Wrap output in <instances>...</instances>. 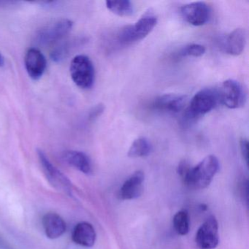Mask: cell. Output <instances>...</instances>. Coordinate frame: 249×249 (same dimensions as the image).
Listing matches in <instances>:
<instances>
[{"instance_id": "8992f818", "label": "cell", "mask_w": 249, "mask_h": 249, "mask_svg": "<svg viewBox=\"0 0 249 249\" xmlns=\"http://www.w3.org/2000/svg\"><path fill=\"white\" fill-rule=\"evenodd\" d=\"M72 21L63 18L43 27L36 36V42L42 46L59 43L72 28Z\"/></svg>"}, {"instance_id": "ba28073f", "label": "cell", "mask_w": 249, "mask_h": 249, "mask_svg": "<svg viewBox=\"0 0 249 249\" xmlns=\"http://www.w3.org/2000/svg\"><path fill=\"white\" fill-rule=\"evenodd\" d=\"M219 241L218 224L212 215L200 226L195 236V243L199 249H214Z\"/></svg>"}, {"instance_id": "ffe728a7", "label": "cell", "mask_w": 249, "mask_h": 249, "mask_svg": "<svg viewBox=\"0 0 249 249\" xmlns=\"http://www.w3.org/2000/svg\"><path fill=\"white\" fill-rule=\"evenodd\" d=\"M205 53V48L200 44H189L185 46L180 50V56H193V57H199Z\"/></svg>"}, {"instance_id": "9c48e42d", "label": "cell", "mask_w": 249, "mask_h": 249, "mask_svg": "<svg viewBox=\"0 0 249 249\" xmlns=\"http://www.w3.org/2000/svg\"><path fill=\"white\" fill-rule=\"evenodd\" d=\"M180 15L184 21L191 25L199 27L208 22L210 18V9L205 2H192L181 7Z\"/></svg>"}, {"instance_id": "7a4b0ae2", "label": "cell", "mask_w": 249, "mask_h": 249, "mask_svg": "<svg viewBox=\"0 0 249 249\" xmlns=\"http://www.w3.org/2000/svg\"><path fill=\"white\" fill-rule=\"evenodd\" d=\"M220 101L219 91L213 89H204L195 94L180 116L179 124L183 128L195 124L199 118L213 110Z\"/></svg>"}, {"instance_id": "8fae6325", "label": "cell", "mask_w": 249, "mask_h": 249, "mask_svg": "<svg viewBox=\"0 0 249 249\" xmlns=\"http://www.w3.org/2000/svg\"><path fill=\"white\" fill-rule=\"evenodd\" d=\"M24 62L29 76L35 81L43 76L47 67L46 57L37 49H30L27 52Z\"/></svg>"}, {"instance_id": "44dd1931", "label": "cell", "mask_w": 249, "mask_h": 249, "mask_svg": "<svg viewBox=\"0 0 249 249\" xmlns=\"http://www.w3.org/2000/svg\"><path fill=\"white\" fill-rule=\"evenodd\" d=\"M105 107L104 105L100 104L98 106H95L94 108L90 112L89 119L90 120H94V119L98 118L102 113L104 111Z\"/></svg>"}, {"instance_id": "d6986e66", "label": "cell", "mask_w": 249, "mask_h": 249, "mask_svg": "<svg viewBox=\"0 0 249 249\" xmlns=\"http://www.w3.org/2000/svg\"><path fill=\"white\" fill-rule=\"evenodd\" d=\"M173 227L176 232L180 235H186L188 234L190 221L187 211H180L176 213L173 217Z\"/></svg>"}, {"instance_id": "6da1fadb", "label": "cell", "mask_w": 249, "mask_h": 249, "mask_svg": "<svg viewBox=\"0 0 249 249\" xmlns=\"http://www.w3.org/2000/svg\"><path fill=\"white\" fill-rule=\"evenodd\" d=\"M218 169L219 161L217 157L209 155L195 167H192L186 160L180 161L178 167V173L188 187L203 189L209 186Z\"/></svg>"}, {"instance_id": "5b68a950", "label": "cell", "mask_w": 249, "mask_h": 249, "mask_svg": "<svg viewBox=\"0 0 249 249\" xmlns=\"http://www.w3.org/2000/svg\"><path fill=\"white\" fill-rule=\"evenodd\" d=\"M37 155L43 169V174L46 176L49 183L56 190L60 191L67 195H72V185L68 178L51 162L43 151L39 150Z\"/></svg>"}, {"instance_id": "603a6c76", "label": "cell", "mask_w": 249, "mask_h": 249, "mask_svg": "<svg viewBox=\"0 0 249 249\" xmlns=\"http://www.w3.org/2000/svg\"><path fill=\"white\" fill-rule=\"evenodd\" d=\"M5 65V58L0 53V67H2Z\"/></svg>"}, {"instance_id": "7402d4cb", "label": "cell", "mask_w": 249, "mask_h": 249, "mask_svg": "<svg viewBox=\"0 0 249 249\" xmlns=\"http://www.w3.org/2000/svg\"><path fill=\"white\" fill-rule=\"evenodd\" d=\"M240 151H241L242 156L246 162L248 164V160H249V153H248V141L246 139L240 140Z\"/></svg>"}, {"instance_id": "7c38bea8", "label": "cell", "mask_w": 249, "mask_h": 249, "mask_svg": "<svg viewBox=\"0 0 249 249\" xmlns=\"http://www.w3.org/2000/svg\"><path fill=\"white\" fill-rule=\"evenodd\" d=\"M186 103V96L176 94H164L157 97L151 104V108L158 111L178 113L184 108Z\"/></svg>"}, {"instance_id": "30bf717a", "label": "cell", "mask_w": 249, "mask_h": 249, "mask_svg": "<svg viewBox=\"0 0 249 249\" xmlns=\"http://www.w3.org/2000/svg\"><path fill=\"white\" fill-rule=\"evenodd\" d=\"M144 179L145 175L140 170L131 175L121 187L119 198L122 200H131L140 197L143 192Z\"/></svg>"}, {"instance_id": "ac0fdd59", "label": "cell", "mask_w": 249, "mask_h": 249, "mask_svg": "<svg viewBox=\"0 0 249 249\" xmlns=\"http://www.w3.org/2000/svg\"><path fill=\"white\" fill-rule=\"evenodd\" d=\"M106 7L119 17H131L134 13L133 5L129 0L106 1Z\"/></svg>"}, {"instance_id": "2e32d148", "label": "cell", "mask_w": 249, "mask_h": 249, "mask_svg": "<svg viewBox=\"0 0 249 249\" xmlns=\"http://www.w3.org/2000/svg\"><path fill=\"white\" fill-rule=\"evenodd\" d=\"M246 43V32L244 29H236L231 32L226 40V52L230 55L241 54Z\"/></svg>"}, {"instance_id": "52a82bcc", "label": "cell", "mask_w": 249, "mask_h": 249, "mask_svg": "<svg viewBox=\"0 0 249 249\" xmlns=\"http://www.w3.org/2000/svg\"><path fill=\"white\" fill-rule=\"evenodd\" d=\"M220 100L228 108L237 109L244 106L246 92L241 84L234 80L224 81L219 92Z\"/></svg>"}, {"instance_id": "277c9868", "label": "cell", "mask_w": 249, "mask_h": 249, "mask_svg": "<svg viewBox=\"0 0 249 249\" xmlns=\"http://www.w3.org/2000/svg\"><path fill=\"white\" fill-rule=\"evenodd\" d=\"M71 78L73 82L83 89L92 87L95 78L94 65L91 59L85 55L75 56L71 64Z\"/></svg>"}, {"instance_id": "5bb4252c", "label": "cell", "mask_w": 249, "mask_h": 249, "mask_svg": "<svg viewBox=\"0 0 249 249\" xmlns=\"http://www.w3.org/2000/svg\"><path fill=\"white\" fill-rule=\"evenodd\" d=\"M96 237L97 234L94 227L86 221L78 223L72 231V241L83 247H92L95 243Z\"/></svg>"}, {"instance_id": "3957f363", "label": "cell", "mask_w": 249, "mask_h": 249, "mask_svg": "<svg viewBox=\"0 0 249 249\" xmlns=\"http://www.w3.org/2000/svg\"><path fill=\"white\" fill-rule=\"evenodd\" d=\"M157 24V17L145 15L133 25L125 27L118 35V40L122 44H131L145 38L152 32Z\"/></svg>"}, {"instance_id": "4fadbf2b", "label": "cell", "mask_w": 249, "mask_h": 249, "mask_svg": "<svg viewBox=\"0 0 249 249\" xmlns=\"http://www.w3.org/2000/svg\"><path fill=\"white\" fill-rule=\"evenodd\" d=\"M43 227L46 235L49 239L62 237L67 230L65 220L56 213H48L43 216Z\"/></svg>"}, {"instance_id": "e0dca14e", "label": "cell", "mask_w": 249, "mask_h": 249, "mask_svg": "<svg viewBox=\"0 0 249 249\" xmlns=\"http://www.w3.org/2000/svg\"><path fill=\"white\" fill-rule=\"evenodd\" d=\"M152 151L151 142L145 138H139L135 140L128 151V157L131 158L145 157L149 155Z\"/></svg>"}, {"instance_id": "9a60e30c", "label": "cell", "mask_w": 249, "mask_h": 249, "mask_svg": "<svg viewBox=\"0 0 249 249\" xmlns=\"http://www.w3.org/2000/svg\"><path fill=\"white\" fill-rule=\"evenodd\" d=\"M64 159L70 165L84 174H90L92 172V166L89 157L81 151H67L64 154Z\"/></svg>"}]
</instances>
